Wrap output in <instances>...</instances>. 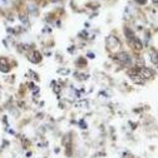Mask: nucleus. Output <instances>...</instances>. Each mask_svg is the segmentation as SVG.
I'll return each instance as SVG.
<instances>
[{"mask_svg": "<svg viewBox=\"0 0 158 158\" xmlns=\"http://www.w3.org/2000/svg\"><path fill=\"white\" fill-rule=\"evenodd\" d=\"M115 59H117V62H119L120 64H123V65L132 64V58H130V55L128 54V53H125V51L118 53V54L115 55Z\"/></svg>", "mask_w": 158, "mask_h": 158, "instance_id": "obj_1", "label": "nucleus"}, {"mask_svg": "<svg viewBox=\"0 0 158 158\" xmlns=\"http://www.w3.org/2000/svg\"><path fill=\"white\" fill-rule=\"evenodd\" d=\"M120 46V41L118 40L117 36L114 35H109L107 39V49L109 50H117Z\"/></svg>", "mask_w": 158, "mask_h": 158, "instance_id": "obj_2", "label": "nucleus"}, {"mask_svg": "<svg viewBox=\"0 0 158 158\" xmlns=\"http://www.w3.org/2000/svg\"><path fill=\"white\" fill-rule=\"evenodd\" d=\"M10 70V65L8 60L5 59V58H0V72L3 73H8Z\"/></svg>", "mask_w": 158, "mask_h": 158, "instance_id": "obj_3", "label": "nucleus"}, {"mask_svg": "<svg viewBox=\"0 0 158 158\" xmlns=\"http://www.w3.org/2000/svg\"><path fill=\"white\" fill-rule=\"evenodd\" d=\"M129 40H130V44L133 45L137 50H141L142 48H143V44H142V41L138 38H136V36H130Z\"/></svg>", "mask_w": 158, "mask_h": 158, "instance_id": "obj_4", "label": "nucleus"}, {"mask_svg": "<svg viewBox=\"0 0 158 158\" xmlns=\"http://www.w3.org/2000/svg\"><path fill=\"white\" fill-rule=\"evenodd\" d=\"M30 60L33 62V63H40V60H41V54H40L39 51L34 50L33 54L30 55Z\"/></svg>", "mask_w": 158, "mask_h": 158, "instance_id": "obj_5", "label": "nucleus"}, {"mask_svg": "<svg viewBox=\"0 0 158 158\" xmlns=\"http://www.w3.org/2000/svg\"><path fill=\"white\" fill-rule=\"evenodd\" d=\"M19 17H20V22H22L23 23V25L25 26V28H29V26H30V24H29V20H28V17H26V15L25 14H20L19 15Z\"/></svg>", "mask_w": 158, "mask_h": 158, "instance_id": "obj_6", "label": "nucleus"}, {"mask_svg": "<svg viewBox=\"0 0 158 158\" xmlns=\"http://www.w3.org/2000/svg\"><path fill=\"white\" fill-rule=\"evenodd\" d=\"M151 58H152V63H153L154 65H157V51H156V49L151 50Z\"/></svg>", "mask_w": 158, "mask_h": 158, "instance_id": "obj_7", "label": "nucleus"}, {"mask_svg": "<svg viewBox=\"0 0 158 158\" xmlns=\"http://www.w3.org/2000/svg\"><path fill=\"white\" fill-rule=\"evenodd\" d=\"M63 144L67 146V147H69V146H70V134H67V136H65L64 141H63Z\"/></svg>", "mask_w": 158, "mask_h": 158, "instance_id": "obj_8", "label": "nucleus"}, {"mask_svg": "<svg viewBox=\"0 0 158 158\" xmlns=\"http://www.w3.org/2000/svg\"><path fill=\"white\" fill-rule=\"evenodd\" d=\"M58 73H59V74H69L70 70H69V69H64V70L59 69V70H58Z\"/></svg>", "mask_w": 158, "mask_h": 158, "instance_id": "obj_9", "label": "nucleus"}, {"mask_svg": "<svg viewBox=\"0 0 158 158\" xmlns=\"http://www.w3.org/2000/svg\"><path fill=\"white\" fill-rule=\"evenodd\" d=\"M136 1L138 3V4H146V3H147V0H136Z\"/></svg>", "mask_w": 158, "mask_h": 158, "instance_id": "obj_10", "label": "nucleus"}, {"mask_svg": "<svg viewBox=\"0 0 158 158\" xmlns=\"http://www.w3.org/2000/svg\"><path fill=\"white\" fill-rule=\"evenodd\" d=\"M88 57H89V58H94V54H92V53H89Z\"/></svg>", "mask_w": 158, "mask_h": 158, "instance_id": "obj_11", "label": "nucleus"}, {"mask_svg": "<svg viewBox=\"0 0 158 158\" xmlns=\"http://www.w3.org/2000/svg\"><path fill=\"white\" fill-rule=\"evenodd\" d=\"M50 1H51V3H59L60 0H50Z\"/></svg>", "mask_w": 158, "mask_h": 158, "instance_id": "obj_12", "label": "nucleus"}, {"mask_svg": "<svg viewBox=\"0 0 158 158\" xmlns=\"http://www.w3.org/2000/svg\"><path fill=\"white\" fill-rule=\"evenodd\" d=\"M153 3H154V4H157V3H158V0H153Z\"/></svg>", "mask_w": 158, "mask_h": 158, "instance_id": "obj_13", "label": "nucleus"}]
</instances>
